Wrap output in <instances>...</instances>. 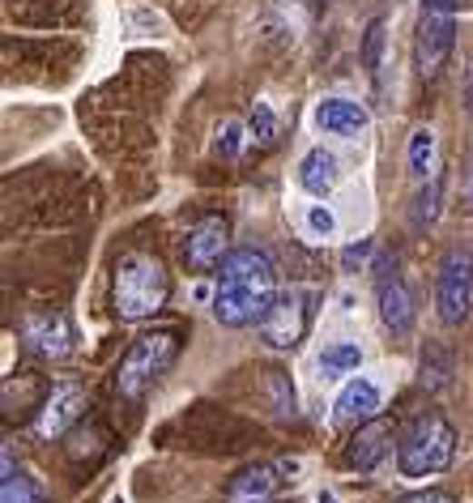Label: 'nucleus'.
Listing matches in <instances>:
<instances>
[{
  "label": "nucleus",
  "mask_w": 473,
  "mask_h": 503,
  "mask_svg": "<svg viewBox=\"0 0 473 503\" xmlns=\"http://www.w3.org/2000/svg\"><path fill=\"white\" fill-rule=\"evenodd\" d=\"M278 269L265 252L256 248H235L222 261L218 273V291H213V316L226 329H248L261 324L265 311L278 303Z\"/></svg>",
  "instance_id": "1"
},
{
  "label": "nucleus",
  "mask_w": 473,
  "mask_h": 503,
  "mask_svg": "<svg viewBox=\"0 0 473 503\" xmlns=\"http://www.w3.org/2000/svg\"><path fill=\"white\" fill-rule=\"evenodd\" d=\"M112 299L120 321H150L153 311H163L171 299V278L163 261L150 252H124L115 265Z\"/></svg>",
  "instance_id": "2"
},
{
  "label": "nucleus",
  "mask_w": 473,
  "mask_h": 503,
  "mask_svg": "<svg viewBox=\"0 0 473 503\" xmlns=\"http://www.w3.org/2000/svg\"><path fill=\"white\" fill-rule=\"evenodd\" d=\"M452 452H457L452 422L444 414L427 409L405 427L401 444H397V469H401V478H431L452 465Z\"/></svg>",
  "instance_id": "3"
},
{
  "label": "nucleus",
  "mask_w": 473,
  "mask_h": 503,
  "mask_svg": "<svg viewBox=\"0 0 473 503\" xmlns=\"http://www.w3.org/2000/svg\"><path fill=\"white\" fill-rule=\"evenodd\" d=\"M175 354H180V337L171 333V329L137 337V341L128 346V354L120 359V367H115L112 389L120 392L124 401H141V397L158 384V376L175 363Z\"/></svg>",
  "instance_id": "4"
},
{
  "label": "nucleus",
  "mask_w": 473,
  "mask_h": 503,
  "mask_svg": "<svg viewBox=\"0 0 473 503\" xmlns=\"http://www.w3.org/2000/svg\"><path fill=\"white\" fill-rule=\"evenodd\" d=\"M457 9L460 0H422V17H418V35H414V64L422 77H439V69L452 56Z\"/></svg>",
  "instance_id": "5"
},
{
  "label": "nucleus",
  "mask_w": 473,
  "mask_h": 503,
  "mask_svg": "<svg viewBox=\"0 0 473 503\" xmlns=\"http://www.w3.org/2000/svg\"><path fill=\"white\" fill-rule=\"evenodd\" d=\"M435 308L444 324H465L473 316V248H452L435 273Z\"/></svg>",
  "instance_id": "6"
},
{
  "label": "nucleus",
  "mask_w": 473,
  "mask_h": 503,
  "mask_svg": "<svg viewBox=\"0 0 473 503\" xmlns=\"http://www.w3.org/2000/svg\"><path fill=\"white\" fill-rule=\"evenodd\" d=\"M307 321H311V294L307 291H281L278 303L265 311L261 321V337H265L273 350H294L307 333Z\"/></svg>",
  "instance_id": "7"
},
{
  "label": "nucleus",
  "mask_w": 473,
  "mask_h": 503,
  "mask_svg": "<svg viewBox=\"0 0 473 503\" xmlns=\"http://www.w3.org/2000/svg\"><path fill=\"white\" fill-rule=\"evenodd\" d=\"M226 243H231V239H226L222 218H201V222L188 231V239H183V261H188L192 273H213V269H222V261L231 256Z\"/></svg>",
  "instance_id": "8"
},
{
  "label": "nucleus",
  "mask_w": 473,
  "mask_h": 503,
  "mask_svg": "<svg viewBox=\"0 0 473 503\" xmlns=\"http://www.w3.org/2000/svg\"><path fill=\"white\" fill-rule=\"evenodd\" d=\"M82 409H85V392L77 384H56L52 397H47V406H43L39 422H34V435L39 439H60L73 422L82 419Z\"/></svg>",
  "instance_id": "9"
},
{
  "label": "nucleus",
  "mask_w": 473,
  "mask_h": 503,
  "mask_svg": "<svg viewBox=\"0 0 473 503\" xmlns=\"http://www.w3.org/2000/svg\"><path fill=\"white\" fill-rule=\"evenodd\" d=\"M311 120L329 137H362L371 128V112L362 103H354V98H320Z\"/></svg>",
  "instance_id": "10"
},
{
  "label": "nucleus",
  "mask_w": 473,
  "mask_h": 503,
  "mask_svg": "<svg viewBox=\"0 0 473 503\" xmlns=\"http://www.w3.org/2000/svg\"><path fill=\"white\" fill-rule=\"evenodd\" d=\"M389 444H392V427L384 419L359 422V431L350 435V444H346V465L359 469V474H371L389 457Z\"/></svg>",
  "instance_id": "11"
},
{
  "label": "nucleus",
  "mask_w": 473,
  "mask_h": 503,
  "mask_svg": "<svg viewBox=\"0 0 473 503\" xmlns=\"http://www.w3.org/2000/svg\"><path fill=\"white\" fill-rule=\"evenodd\" d=\"M376 303H379V321L392 337H409L414 329V299L405 291V281L397 273H384L376 286Z\"/></svg>",
  "instance_id": "12"
},
{
  "label": "nucleus",
  "mask_w": 473,
  "mask_h": 503,
  "mask_svg": "<svg viewBox=\"0 0 473 503\" xmlns=\"http://www.w3.org/2000/svg\"><path fill=\"white\" fill-rule=\"evenodd\" d=\"M73 324L69 316H39V321L26 324V350L30 354H39V359H64L73 354Z\"/></svg>",
  "instance_id": "13"
},
{
  "label": "nucleus",
  "mask_w": 473,
  "mask_h": 503,
  "mask_svg": "<svg viewBox=\"0 0 473 503\" xmlns=\"http://www.w3.org/2000/svg\"><path fill=\"white\" fill-rule=\"evenodd\" d=\"M278 469L273 465H248V469H239L231 478V487H226V503H269L278 495Z\"/></svg>",
  "instance_id": "14"
},
{
  "label": "nucleus",
  "mask_w": 473,
  "mask_h": 503,
  "mask_svg": "<svg viewBox=\"0 0 473 503\" xmlns=\"http://www.w3.org/2000/svg\"><path fill=\"white\" fill-rule=\"evenodd\" d=\"M337 183V158L324 150V145H316V150H307L303 163H299V188L311 196H329Z\"/></svg>",
  "instance_id": "15"
},
{
  "label": "nucleus",
  "mask_w": 473,
  "mask_h": 503,
  "mask_svg": "<svg viewBox=\"0 0 473 503\" xmlns=\"http://www.w3.org/2000/svg\"><path fill=\"white\" fill-rule=\"evenodd\" d=\"M379 414V389L371 380H350L346 389L337 392V419L367 422Z\"/></svg>",
  "instance_id": "16"
},
{
  "label": "nucleus",
  "mask_w": 473,
  "mask_h": 503,
  "mask_svg": "<svg viewBox=\"0 0 473 503\" xmlns=\"http://www.w3.org/2000/svg\"><path fill=\"white\" fill-rule=\"evenodd\" d=\"M405 163H409L414 183H427V180H435V175H439V141H435L431 128H414L409 150H405Z\"/></svg>",
  "instance_id": "17"
},
{
  "label": "nucleus",
  "mask_w": 473,
  "mask_h": 503,
  "mask_svg": "<svg viewBox=\"0 0 473 503\" xmlns=\"http://www.w3.org/2000/svg\"><path fill=\"white\" fill-rule=\"evenodd\" d=\"M359 363H362L359 341H333V346L320 354L324 376H350V371H359Z\"/></svg>",
  "instance_id": "18"
},
{
  "label": "nucleus",
  "mask_w": 473,
  "mask_h": 503,
  "mask_svg": "<svg viewBox=\"0 0 473 503\" xmlns=\"http://www.w3.org/2000/svg\"><path fill=\"white\" fill-rule=\"evenodd\" d=\"M435 213H439V175L427 183H418V196H414V210H409V222L414 226H431Z\"/></svg>",
  "instance_id": "19"
},
{
  "label": "nucleus",
  "mask_w": 473,
  "mask_h": 503,
  "mask_svg": "<svg viewBox=\"0 0 473 503\" xmlns=\"http://www.w3.org/2000/svg\"><path fill=\"white\" fill-rule=\"evenodd\" d=\"M0 503H39L34 487H30L22 474H14V465L5 457V487H0Z\"/></svg>",
  "instance_id": "20"
},
{
  "label": "nucleus",
  "mask_w": 473,
  "mask_h": 503,
  "mask_svg": "<svg viewBox=\"0 0 473 503\" xmlns=\"http://www.w3.org/2000/svg\"><path fill=\"white\" fill-rule=\"evenodd\" d=\"M248 133H251L256 145H273V137H278V120H273V107H269V103H256V107H251Z\"/></svg>",
  "instance_id": "21"
},
{
  "label": "nucleus",
  "mask_w": 473,
  "mask_h": 503,
  "mask_svg": "<svg viewBox=\"0 0 473 503\" xmlns=\"http://www.w3.org/2000/svg\"><path fill=\"white\" fill-rule=\"evenodd\" d=\"M379 60H384V17H376L367 26V39H362V64L371 77H379Z\"/></svg>",
  "instance_id": "22"
},
{
  "label": "nucleus",
  "mask_w": 473,
  "mask_h": 503,
  "mask_svg": "<svg viewBox=\"0 0 473 503\" xmlns=\"http://www.w3.org/2000/svg\"><path fill=\"white\" fill-rule=\"evenodd\" d=\"M213 150L222 158H235L239 150H243V124L239 120H226L222 128H218V141H213Z\"/></svg>",
  "instance_id": "23"
},
{
  "label": "nucleus",
  "mask_w": 473,
  "mask_h": 503,
  "mask_svg": "<svg viewBox=\"0 0 473 503\" xmlns=\"http://www.w3.org/2000/svg\"><path fill=\"white\" fill-rule=\"evenodd\" d=\"M307 226H311L316 235H333V231H337V218L324 210V205H311V210H307Z\"/></svg>",
  "instance_id": "24"
},
{
  "label": "nucleus",
  "mask_w": 473,
  "mask_h": 503,
  "mask_svg": "<svg viewBox=\"0 0 473 503\" xmlns=\"http://www.w3.org/2000/svg\"><path fill=\"white\" fill-rule=\"evenodd\" d=\"M397 503H457L448 490H435V487H427V490H414V495H401Z\"/></svg>",
  "instance_id": "25"
},
{
  "label": "nucleus",
  "mask_w": 473,
  "mask_h": 503,
  "mask_svg": "<svg viewBox=\"0 0 473 503\" xmlns=\"http://www.w3.org/2000/svg\"><path fill=\"white\" fill-rule=\"evenodd\" d=\"M367 256H371V243H359V248H346V256H341V265H346V269H354V265H359V269H362V261H367Z\"/></svg>",
  "instance_id": "26"
},
{
  "label": "nucleus",
  "mask_w": 473,
  "mask_h": 503,
  "mask_svg": "<svg viewBox=\"0 0 473 503\" xmlns=\"http://www.w3.org/2000/svg\"><path fill=\"white\" fill-rule=\"evenodd\" d=\"M460 94H465V112L473 115V60L465 64V82H460Z\"/></svg>",
  "instance_id": "27"
}]
</instances>
